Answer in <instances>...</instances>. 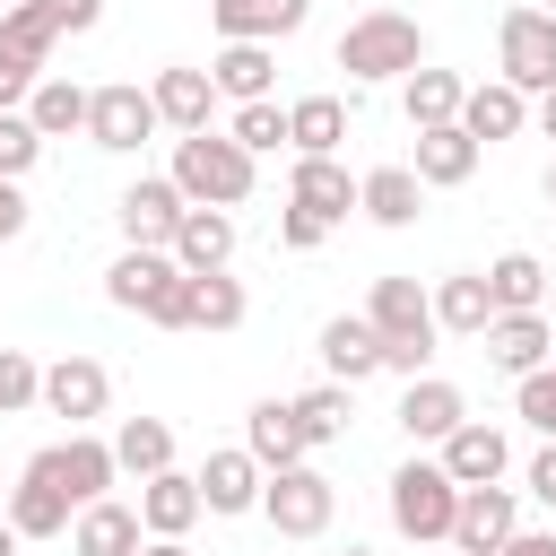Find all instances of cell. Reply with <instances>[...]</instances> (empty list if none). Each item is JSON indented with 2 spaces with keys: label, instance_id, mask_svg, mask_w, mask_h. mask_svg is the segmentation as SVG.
<instances>
[{
  "label": "cell",
  "instance_id": "cell-1",
  "mask_svg": "<svg viewBox=\"0 0 556 556\" xmlns=\"http://www.w3.org/2000/svg\"><path fill=\"white\" fill-rule=\"evenodd\" d=\"M365 321H374V339H382V374H400V382H417L426 365H434V287H417V278H374V295H365Z\"/></svg>",
  "mask_w": 556,
  "mask_h": 556
},
{
  "label": "cell",
  "instance_id": "cell-2",
  "mask_svg": "<svg viewBox=\"0 0 556 556\" xmlns=\"http://www.w3.org/2000/svg\"><path fill=\"white\" fill-rule=\"evenodd\" d=\"M165 174H174V191L191 208H243L252 182H261V156L235 148L226 130H191V139H174V165Z\"/></svg>",
  "mask_w": 556,
  "mask_h": 556
},
{
  "label": "cell",
  "instance_id": "cell-3",
  "mask_svg": "<svg viewBox=\"0 0 556 556\" xmlns=\"http://www.w3.org/2000/svg\"><path fill=\"white\" fill-rule=\"evenodd\" d=\"M104 304H122V313H139V321H156V330H191V269H182L174 252L122 243V261L104 269Z\"/></svg>",
  "mask_w": 556,
  "mask_h": 556
},
{
  "label": "cell",
  "instance_id": "cell-4",
  "mask_svg": "<svg viewBox=\"0 0 556 556\" xmlns=\"http://www.w3.org/2000/svg\"><path fill=\"white\" fill-rule=\"evenodd\" d=\"M339 70H348L356 87L417 78V70H426V26H417L408 9H365V17H348V35H339Z\"/></svg>",
  "mask_w": 556,
  "mask_h": 556
},
{
  "label": "cell",
  "instance_id": "cell-5",
  "mask_svg": "<svg viewBox=\"0 0 556 556\" xmlns=\"http://www.w3.org/2000/svg\"><path fill=\"white\" fill-rule=\"evenodd\" d=\"M391 530L417 539V547H452V521H460V486L443 460H400L391 469Z\"/></svg>",
  "mask_w": 556,
  "mask_h": 556
},
{
  "label": "cell",
  "instance_id": "cell-6",
  "mask_svg": "<svg viewBox=\"0 0 556 556\" xmlns=\"http://www.w3.org/2000/svg\"><path fill=\"white\" fill-rule=\"evenodd\" d=\"M495 78L521 87V96H556V17L547 9H504L495 26Z\"/></svg>",
  "mask_w": 556,
  "mask_h": 556
},
{
  "label": "cell",
  "instance_id": "cell-7",
  "mask_svg": "<svg viewBox=\"0 0 556 556\" xmlns=\"http://www.w3.org/2000/svg\"><path fill=\"white\" fill-rule=\"evenodd\" d=\"M52 43H61V26H52V9H43V0H9V9H0V104L35 96V78H43Z\"/></svg>",
  "mask_w": 556,
  "mask_h": 556
},
{
  "label": "cell",
  "instance_id": "cell-8",
  "mask_svg": "<svg viewBox=\"0 0 556 556\" xmlns=\"http://www.w3.org/2000/svg\"><path fill=\"white\" fill-rule=\"evenodd\" d=\"M330 513H339V486H330L313 460H304V469H278V478L261 486V521H269L278 539H321Z\"/></svg>",
  "mask_w": 556,
  "mask_h": 556
},
{
  "label": "cell",
  "instance_id": "cell-9",
  "mask_svg": "<svg viewBox=\"0 0 556 556\" xmlns=\"http://www.w3.org/2000/svg\"><path fill=\"white\" fill-rule=\"evenodd\" d=\"M182 217H191V200L174 191V174H139V182L113 200V226H122V243H139V252H174Z\"/></svg>",
  "mask_w": 556,
  "mask_h": 556
},
{
  "label": "cell",
  "instance_id": "cell-10",
  "mask_svg": "<svg viewBox=\"0 0 556 556\" xmlns=\"http://www.w3.org/2000/svg\"><path fill=\"white\" fill-rule=\"evenodd\" d=\"M165 122H156V96L139 87V78H113V87H96V104H87V139L104 148V156H130V148H148Z\"/></svg>",
  "mask_w": 556,
  "mask_h": 556
},
{
  "label": "cell",
  "instance_id": "cell-11",
  "mask_svg": "<svg viewBox=\"0 0 556 556\" xmlns=\"http://www.w3.org/2000/svg\"><path fill=\"white\" fill-rule=\"evenodd\" d=\"M43 460V478L87 513V504H104L113 495V478H122V460H113V443H96V434H70V443H43L35 452Z\"/></svg>",
  "mask_w": 556,
  "mask_h": 556
},
{
  "label": "cell",
  "instance_id": "cell-12",
  "mask_svg": "<svg viewBox=\"0 0 556 556\" xmlns=\"http://www.w3.org/2000/svg\"><path fill=\"white\" fill-rule=\"evenodd\" d=\"M104 400H113V374L96 356H52L43 365V408L70 417V434H87V417H104Z\"/></svg>",
  "mask_w": 556,
  "mask_h": 556
},
{
  "label": "cell",
  "instance_id": "cell-13",
  "mask_svg": "<svg viewBox=\"0 0 556 556\" xmlns=\"http://www.w3.org/2000/svg\"><path fill=\"white\" fill-rule=\"evenodd\" d=\"M460 426H469V400H460V382H443V374H417V382L400 391V434H408V443H434V452H443Z\"/></svg>",
  "mask_w": 556,
  "mask_h": 556
},
{
  "label": "cell",
  "instance_id": "cell-14",
  "mask_svg": "<svg viewBox=\"0 0 556 556\" xmlns=\"http://www.w3.org/2000/svg\"><path fill=\"white\" fill-rule=\"evenodd\" d=\"M486 365L495 374H539V365H556V321L547 313H495L486 321Z\"/></svg>",
  "mask_w": 556,
  "mask_h": 556
},
{
  "label": "cell",
  "instance_id": "cell-15",
  "mask_svg": "<svg viewBox=\"0 0 556 556\" xmlns=\"http://www.w3.org/2000/svg\"><path fill=\"white\" fill-rule=\"evenodd\" d=\"M0 513H9V530H17V539H61V530L78 521V504L43 478V460H26V469H17V486L0 495Z\"/></svg>",
  "mask_w": 556,
  "mask_h": 556
},
{
  "label": "cell",
  "instance_id": "cell-16",
  "mask_svg": "<svg viewBox=\"0 0 556 556\" xmlns=\"http://www.w3.org/2000/svg\"><path fill=\"white\" fill-rule=\"evenodd\" d=\"M513 530H521V495L513 486H460V521H452L460 556H495Z\"/></svg>",
  "mask_w": 556,
  "mask_h": 556
},
{
  "label": "cell",
  "instance_id": "cell-17",
  "mask_svg": "<svg viewBox=\"0 0 556 556\" xmlns=\"http://www.w3.org/2000/svg\"><path fill=\"white\" fill-rule=\"evenodd\" d=\"M313 0H208V26L217 43H278V35H304Z\"/></svg>",
  "mask_w": 556,
  "mask_h": 556
},
{
  "label": "cell",
  "instance_id": "cell-18",
  "mask_svg": "<svg viewBox=\"0 0 556 556\" xmlns=\"http://www.w3.org/2000/svg\"><path fill=\"white\" fill-rule=\"evenodd\" d=\"M287 208H304V217H321V226H348V208H356V174H348L339 156H295V174H287Z\"/></svg>",
  "mask_w": 556,
  "mask_h": 556
},
{
  "label": "cell",
  "instance_id": "cell-19",
  "mask_svg": "<svg viewBox=\"0 0 556 556\" xmlns=\"http://www.w3.org/2000/svg\"><path fill=\"white\" fill-rule=\"evenodd\" d=\"M148 96H156V122L174 130V139H191V130H208V113H217V78L208 70H156L148 78Z\"/></svg>",
  "mask_w": 556,
  "mask_h": 556
},
{
  "label": "cell",
  "instance_id": "cell-20",
  "mask_svg": "<svg viewBox=\"0 0 556 556\" xmlns=\"http://www.w3.org/2000/svg\"><path fill=\"white\" fill-rule=\"evenodd\" d=\"M243 452L278 478V469H304V426H295V400H252V417H243Z\"/></svg>",
  "mask_w": 556,
  "mask_h": 556
},
{
  "label": "cell",
  "instance_id": "cell-21",
  "mask_svg": "<svg viewBox=\"0 0 556 556\" xmlns=\"http://www.w3.org/2000/svg\"><path fill=\"white\" fill-rule=\"evenodd\" d=\"M443 469H452V486H504V469H513V443H504V426H486V417H469L443 452H434Z\"/></svg>",
  "mask_w": 556,
  "mask_h": 556
},
{
  "label": "cell",
  "instance_id": "cell-22",
  "mask_svg": "<svg viewBox=\"0 0 556 556\" xmlns=\"http://www.w3.org/2000/svg\"><path fill=\"white\" fill-rule=\"evenodd\" d=\"M261 486H269V469L235 443V452H208V469H200V504L217 513V521H235V513H261Z\"/></svg>",
  "mask_w": 556,
  "mask_h": 556
},
{
  "label": "cell",
  "instance_id": "cell-23",
  "mask_svg": "<svg viewBox=\"0 0 556 556\" xmlns=\"http://www.w3.org/2000/svg\"><path fill=\"white\" fill-rule=\"evenodd\" d=\"M200 513H208V504H200V478H182V469H156V478L139 486V530H148V539H191Z\"/></svg>",
  "mask_w": 556,
  "mask_h": 556
},
{
  "label": "cell",
  "instance_id": "cell-24",
  "mask_svg": "<svg viewBox=\"0 0 556 556\" xmlns=\"http://www.w3.org/2000/svg\"><path fill=\"white\" fill-rule=\"evenodd\" d=\"M460 130H469L478 148L521 139V130H530V96H521V87H504V78H478V87H469V104H460Z\"/></svg>",
  "mask_w": 556,
  "mask_h": 556
},
{
  "label": "cell",
  "instance_id": "cell-25",
  "mask_svg": "<svg viewBox=\"0 0 556 556\" xmlns=\"http://www.w3.org/2000/svg\"><path fill=\"white\" fill-rule=\"evenodd\" d=\"M478 156H486V148H478L460 122H443V130H417V156H408V165H417L426 191H460V182L478 174Z\"/></svg>",
  "mask_w": 556,
  "mask_h": 556
},
{
  "label": "cell",
  "instance_id": "cell-26",
  "mask_svg": "<svg viewBox=\"0 0 556 556\" xmlns=\"http://www.w3.org/2000/svg\"><path fill=\"white\" fill-rule=\"evenodd\" d=\"M356 208L374 217V226H417V208H426V182H417V165H374V174H356Z\"/></svg>",
  "mask_w": 556,
  "mask_h": 556
},
{
  "label": "cell",
  "instance_id": "cell-27",
  "mask_svg": "<svg viewBox=\"0 0 556 556\" xmlns=\"http://www.w3.org/2000/svg\"><path fill=\"white\" fill-rule=\"evenodd\" d=\"M321 374L330 382H365V374H382V339H374V321L365 313H339V321H321Z\"/></svg>",
  "mask_w": 556,
  "mask_h": 556
},
{
  "label": "cell",
  "instance_id": "cell-28",
  "mask_svg": "<svg viewBox=\"0 0 556 556\" xmlns=\"http://www.w3.org/2000/svg\"><path fill=\"white\" fill-rule=\"evenodd\" d=\"M148 547V530H139V504H87L78 521H70V556H139Z\"/></svg>",
  "mask_w": 556,
  "mask_h": 556
},
{
  "label": "cell",
  "instance_id": "cell-29",
  "mask_svg": "<svg viewBox=\"0 0 556 556\" xmlns=\"http://www.w3.org/2000/svg\"><path fill=\"white\" fill-rule=\"evenodd\" d=\"M486 321H495L486 269H452V278H434V330H452V339H486Z\"/></svg>",
  "mask_w": 556,
  "mask_h": 556
},
{
  "label": "cell",
  "instance_id": "cell-30",
  "mask_svg": "<svg viewBox=\"0 0 556 556\" xmlns=\"http://www.w3.org/2000/svg\"><path fill=\"white\" fill-rule=\"evenodd\" d=\"M460 104H469V78H460V70H417V78H400L408 130H443V122H460Z\"/></svg>",
  "mask_w": 556,
  "mask_h": 556
},
{
  "label": "cell",
  "instance_id": "cell-31",
  "mask_svg": "<svg viewBox=\"0 0 556 556\" xmlns=\"http://www.w3.org/2000/svg\"><path fill=\"white\" fill-rule=\"evenodd\" d=\"M208 78H217V96H235V104H269V78H278V52H269V43H217V61H208Z\"/></svg>",
  "mask_w": 556,
  "mask_h": 556
},
{
  "label": "cell",
  "instance_id": "cell-32",
  "mask_svg": "<svg viewBox=\"0 0 556 556\" xmlns=\"http://www.w3.org/2000/svg\"><path fill=\"white\" fill-rule=\"evenodd\" d=\"M174 261H182L191 278L226 269V261H235V208H191V217H182V235H174Z\"/></svg>",
  "mask_w": 556,
  "mask_h": 556
},
{
  "label": "cell",
  "instance_id": "cell-33",
  "mask_svg": "<svg viewBox=\"0 0 556 556\" xmlns=\"http://www.w3.org/2000/svg\"><path fill=\"white\" fill-rule=\"evenodd\" d=\"M486 295H495V313H547V261L539 252H495Z\"/></svg>",
  "mask_w": 556,
  "mask_h": 556
},
{
  "label": "cell",
  "instance_id": "cell-34",
  "mask_svg": "<svg viewBox=\"0 0 556 556\" xmlns=\"http://www.w3.org/2000/svg\"><path fill=\"white\" fill-rule=\"evenodd\" d=\"M87 104H96V87H78V78H52V70H43V78H35V96H26L17 113H26L43 139H61V130H87Z\"/></svg>",
  "mask_w": 556,
  "mask_h": 556
},
{
  "label": "cell",
  "instance_id": "cell-35",
  "mask_svg": "<svg viewBox=\"0 0 556 556\" xmlns=\"http://www.w3.org/2000/svg\"><path fill=\"white\" fill-rule=\"evenodd\" d=\"M339 139H348V104L339 96H295L287 104V148L295 156H339Z\"/></svg>",
  "mask_w": 556,
  "mask_h": 556
},
{
  "label": "cell",
  "instance_id": "cell-36",
  "mask_svg": "<svg viewBox=\"0 0 556 556\" xmlns=\"http://www.w3.org/2000/svg\"><path fill=\"white\" fill-rule=\"evenodd\" d=\"M113 460H122V478H156V469H174V426L165 417H122L113 426Z\"/></svg>",
  "mask_w": 556,
  "mask_h": 556
},
{
  "label": "cell",
  "instance_id": "cell-37",
  "mask_svg": "<svg viewBox=\"0 0 556 556\" xmlns=\"http://www.w3.org/2000/svg\"><path fill=\"white\" fill-rule=\"evenodd\" d=\"M295 426H304L313 452L339 443V434L356 426V391H348V382H313V391H295Z\"/></svg>",
  "mask_w": 556,
  "mask_h": 556
},
{
  "label": "cell",
  "instance_id": "cell-38",
  "mask_svg": "<svg viewBox=\"0 0 556 556\" xmlns=\"http://www.w3.org/2000/svg\"><path fill=\"white\" fill-rule=\"evenodd\" d=\"M243 313H252L243 278H226V269L191 278V330H243Z\"/></svg>",
  "mask_w": 556,
  "mask_h": 556
},
{
  "label": "cell",
  "instance_id": "cell-39",
  "mask_svg": "<svg viewBox=\"0 0 556 556\" xmlns=\"http://www.w3.org/2000/svg\"><path fill=\"white\" fill-rule=\"evenodd\" d=\"M226 139H235V148H252V156H269V148H287V104H235V122H226Z\"/></svg>",
  "mask_w": 556,
  "mask_h": 556
},
{
  "label": "cell",
  "instance_id": "cell-40",
  "mask_svg": "<svg viewBox=\"0 0 556 556\" xmlns=\"http://www.w3.org/2000/svg\"><path fill=\"white\" fill-rule=\"evenodd\" d=\"M35 156H43V130L9 104V113H0V174H9V182H26V174H35Z\"/></svg>",
  "mask_w": 556,
  "mask_h": 556
},
{
  "label": "cell",
  "instance_id": "cell-41",
  "mask_svg": "<svg viewBox=\"0 0 556 556\" xmlns=\"http://www.w3.org/2000/svg\"><path fill=\"white\" fill-rule=\"evenodd\" d=\"M43 400V365L26 356V348H0V417H17V408H35Z\"/></svg>",
  "mask_w": 556,
  "mask_h": 556
},
{
  "label": "cell",
  "instance_id": "cell-42",
  "mask_svg": "<svg viewBox=\"0 0 556 556\" xmlns=\"http://www.w3.org/2000/svg\"><path fill=\"white\" fill-rule=\"evenodd\" d=\"M513 408H521V426H530V434H547V443H556V365L521 374V382H513Z\"/></svg>",
  "mask_w": 556,
  "mask_h": 556
},
{
  "label": "cell",
  "instance_id": "cell-43",
  "mask_svg": "<svg viewBox=\"0 0 556 556\" xmlns=\"http://www.w3.org/2000/svg\"><path fill=\"white\" fill-rule=\"evenodd\" d=\"M278 243H287V252H321V243H330V226H321V217H304V208H278Z\"/></svg>",
  "mask_w": 556,
  "mask_h": 556
},
{
  "label": "cell",
  "instance_id": "cell-44",
  "mask_svg": "<svg viewBox=\"0 0 556 556\" xmlns=\"http://www.w3.org/2000/svg\"><path fill=\"white\" fill-rule=\"evenodd\" d=\"M521 495H539V504L556 513V443H539V452H530V469H521Z\"/></svg>",
  "mask_w": 556,
  "mask_h": 556
},
{
  "label": "cell",
  "instance_id": "cell-45",
  "mask_svg": "<svg viewBox=\"0 0 556 556\" xmlns=\"http://www.w3.org/2000/svg\"><path fill=\"white\" fill-rule=\"evenodd\" d=\"M43 9H52V26H61V35H87V26L104 17V0H43Z\"/></svg>",
  "mask_w": 556,
  "mask_h": 556
},
{
  "label": "cell",
  "instance_id": "cell-46",
  "mask_svg": "<svg viewBox=\"0 0 556 556\" xmlns=\"http://www.w3.org/2000/svg\"><path fill=\"white\" fill-rule=\"evenodd\" d=\"M17 235H26V191L0 174V243H17Z\"/></svg>",
  "mask_w": 556,
  "mask_h": 556
},
{
  "label": "cell",
  "instance_id": "cell-47",
  "mask_svg": "<svg viewBox=\"0 0 556 556\" xmlns=\"http://www.w3.org/2000/svg\"><path fill=\"white\" fill-rule=\"evenodd\" d=\"M495 556H556V530H513Z\"/></svg>",
  "mask_w": 556,
  "mask_h": 556
},
{
  "label": "cell",
  "instance_id": "cell-48",
  "mask_svg": "<svg viewBox=\"0 0 556 556\" xmlns=\"http://www.w3.org/2000/svg\"><path fill=\"white\" fill-rule=\"evenodd\" d=\"M530 122H539V130L556 139V96H539V104H530Z\"/></svg>",
  "mask_w": 556,
  "mask_h": 556
},
{
  "label": "cell",
  "instance_id": "cell-49",
  "mask_svg": "<svg viewBox=\"0 0 556 556\" xmlns=\"http://www.w3.org/2000/svg\"><path fill=\"white\" fill-rule=\"evenodd\" d=\"M139 556H191V547H182V539H148Z\"/></svg>",
  "mask_w": 556,
  "mask_h": 556
},
{
  "label": "cell",
  "instance_id": "cell-50",
  "mask_svg": "<svg viewBox=\"0 0 556 556\" xmlns=\"http://www.w3.org/2000/svg\"><path fill=\"white\" fill-rule=\"evenodd\" d=\"M17 547H26V539H17V530H9V513H0V556H17Z\"/></svg>",
  "mask_w": 556,
  "mask_h": 556
},
{
  "label": "cell",
  "instance_id": "cell-51",
  "mask_svg": "<svg viewBox=\"0 0 556 556\" xmlns=\"http://www.w3.org/2000/svg\"><path fill=\"white\" fill-rule=\"evenodd\" d=\"M339 556H374V547H356V539H348V547H339Z\"/></svg>",
  "mask_w": 556,
  "mask_h": 556
},
{
  "label": "cell",
  "instance_id": "cell-52",
  "mask_svg": "<svg viewBox=\"0 0 556 556\" xmlns=\"http://www.w3.org/2000/svg\"><path fill=\"white\" fill-rule=\"evenodd\" d=\"M547 208H556V165H547Z\"/></svg>",
  "mask_w": 556,
  "mask_h": 556
},
{
  "label": "cell",
  "instance_id": "cell-53",
  "mask_svg": "<svg viewBox=\"0 0 556 556\" xmlns=\"http://www.w3.org/2000/svg\"><path fill=\"white\" fill-rule=\"evenodd\" d=\"M530 9H547V17H556V0H530Z\"/></svg>",
  "mask_w": 556,
  "mask_h": 556
},
{
  "label": "cell",
  "instance_id": "cell-54",
  "mask_svg": "<svg viewBox=\"0 0 556 556\" xmlns=\"http://www.w3.org/2000/svg\"><path fill=\"white\" fill-rule=\"evenodd\" d=\"M443 556H460V547H443Z\"/></svg>",
  "mask_w": 556,
  "mask_h": 556
},
{
  "label": "cell",
  "instance_id": "cell-55",
  "mask_svg": "<svg viewBox=\"0 0 556 556\" xmlns=\"http://www.w3.org/2000/svg\"><path fill=\"white\" fill-rule=\"evenodd\" d=\"M0 113H9V104H0Z\"/></svg>",
  "mask_w": 556,
  "mask_h": 556
}]
</instances>
